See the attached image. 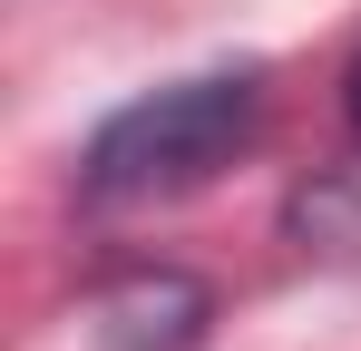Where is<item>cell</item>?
Segmentation results:
<instances>
[{
    "label": "cell",
    "mask_w": 361,
    "mask_h": 351,
    "mask_svg": "<svg viewBox=\"0 0 361 351\" xmlns=\"http://www.w3.org/2000/svg\"><path fill=\"white\" fill-rule=\"evenodd\" d=\"M342 117H352V137H361V58H352V78H342Z\"/></svg>",
    "instance_id": "obj_3"
},
{
    "label": "cell",
    "mask_w": 361,
    "mask_h": 351,
    "mask_svg": "<svg viewBox=\"0 0 361 351\" xmlns=\"http://www.w3.org/2000/svg\"><path fill=\"white\" fill-rule=\"evenodd\" d=\"M264 127V78L254 68H205L176 88H147L127 98L98 137H88V205H147V195H185L215 166H235Z\"/></svg>",
    "instance_id": "obj_1"
},
{
    "label": "cell",
    "mask_w": 361,
    "mask_h": 351,
    "mask_svg": "<svg viewBox=\"0 0 361 351\" xmlns=\"http://www.w3.org/2000/svg\"><path fill=\"white\" fill-rule=\"evenodd\" d=\"M195 322H205V292L176 283V273L108 292V342L118 351H176V342H195Z\"/></svg>",
    "instance_id": "obj_2"
}]
</instances>
